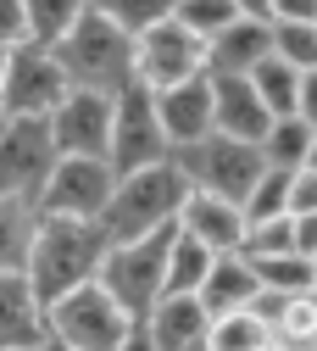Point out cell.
I'll list each match as a JSON object with an SVG mask.
<instances>
[{
    "label": "cell",
    "mask_w": 317,
    "mask_h": 351,
    "mask_svg": "<svg viewBox=\"0 0 317 351\" xmlns=\"http://www.w3.org/2000/svg\"><path fill=\"white\" fill-rule=\"evenodd\" d=\"M273 329L256 318V306H234V313L212 318V346L206 351H267Z\"/></svg>",
    "instance_id": "obj_24"
},
{
    "label": "cell",
    "mask_w": 317,
    "mask_h": 351,
    "mask_svg": "<svg viewBox=\"0 0 317 351\" xmlns=\"http://www.w3.org/2000/svg\"><path fill=\"white\" fill-rule=\"evenodd\" d=\"M45 313H51V346H62V351H128V346H140V318L101 279L45 301Z\"/></svg>",
    "instance_id": "obj_4"
},
{
    "label": "cell",
    "mask_w": 317,
    "mask_h": 351,
    "mask_svg": "<svg viewBox=\"0 0 317 351\" xmlns=\"http://www.w3.org/2000/svg\"><path fill=\"white\" fill-rule=\"evenodd\" d=\"M195 240H206L212 251H240L245 245V206L229 201V195H212V190H190L184 212H178Z\"/></svg>",
    "instance_id": "obj_17"
},
{
    "label": "cell",
    "mask_w": 317,
    "mask_h": 351,
    "mask_svg": "<svg viewBox=\"0 0 317 351\" xmlns=\"http://www.w3.org/2000/svg\"><path fill=\"white\" fill-rule=\"evenodd\" d=\"M56 56L73 78V90H128L134 78H140V62H134V34L117 28L101 6H89L62 39H56Z\"/></svg>",
    "instance_id": "obj_3"
},
{
    "label": "cell",
    "mask_w": 317,
    "mask_h": 351,
    "mask_svg": "<svg viewBox=\"0 0 317 351\" xmlns=\"http://www.w3.org/2000/svg\"><path fill=\"white\" fill-rule=\"evenodd\" d=\"M17 39H28V12L23 0H0V45H17Z\"/></svg>",
    "instance_id": "obj_33"
},
{
    "label": "cell",
    "mask_w": 317,
    "mask_h": 351,
    "mask_svg": "<svg viewBox=\"0 0 317 351\" xmlns=\"http://www.w3.org/2000/svg\"><path fill=\"white\" fill-rule=\"evenodd\" d=\"M156 112H162V128H167L173 151L206 140V134H212V73H195V78H184V84L156 90Z\"/></svg>",
    "instance_id": "obj_16"
},
{
    "label": "cell",
    "mask_w": 317,
    "mask_h": 351,
    "mask_svg": "<svg viewBox=\"0 0 317 351\" xmlns=\"http://www.w3.org/2000/svg\"><path fill=\"white\" fill-rule=\"evenodd\" d=\"M312 295H317V279H312Z\"/></svg>",
    "instance_id": "obj_40"
},
{
    "label": "cell",
    "mask_w": 317,
    "mask_h": 351,
    "mask_svg": "<svg viewBox=\"0 0 317 351\" xmlns=\"http://www.w3.org/2000/svg\"><path fill=\"white\" fill-rule=\"evenodd\" d=\"M295 112L317 128V67H306V73H301V106H295Z\"/></svg>",
    "instance_id": "obj_34"
},
{
    "label": "cell",
    "mask_w": 317,
    "mask_h": 351,
    "mask_svg": "<svg viewBox=\"0 0 317 351\" xmlns=\"http://www.w3.org/2000/svg\"><path fill=\"white\" fill-rule=\"evenodd\" d=\"M267 123H273V106L256 95L251 73H212V128L234 140H262Z\"/></svg>",
    "instance_id": "obj_15"
},
{
    "label": "cell",
    "mask_w": 317,
    "mask_h": 351,
    "mask_svg": "<svg viewBox=\"0 0 317 351\" xmlns=\"http://www.w3.org/2000/svg\"><path fill=\"white\" fill-rule=\"evenodd\" d=\"M134 62H140V84L167 90V84H184V78L206 73V39L190 23L162 17L156 28H145L134 39Z\"/></svg>",
    "instance_id": "obj_11"
},
{
    "label": "cell",
    "mask_w": 317,
    "mask_h": 351,
    "mask_svg": "<svg viewBox=\"0 0 317 351\" xmlns=\"http://www.w3.org/2000/svg\"><path fill=\"white\" fill-rule=\"evenodd\" d=\"M112 190H117V167L112 156H56L51 179L39 190V212L51 217H106L112 206Z\"/></svg>",
    "instance_id": "obj_9"
},
{
    "label": "cell",
    "mask_w": 317,
    "mask_h": 351,
    "mask_svg": "<svg viewBox=\"0 0 317 351\" xmlns=\"http://www.w3.org/2000/svg\"><path fill=\"white\" fill-rule=\"evenodd\" d=\"M112 117L117 95L106 90H67L62 106L51 112V134L62 156H112Z\"/></svg>",
    "instance_id": "obj_12"
},
{
    "label": "cell",
    "mask_w": 317,
    "mask_h": 351,
    "mask_svg": "<svg viewBox=\"0 0 317 351\" xmlns=\"http://www.w3.org/2000/svg\"><path fill=\"white\" fill-rule=\"evenodd\" d=\"M251 262H256V279L273 290H312V279H317V256H301V251H267Z\"/></svg>",
    "instance_id": "obj_26"
},
{
    "label": "cell",
    "mask_w": 317,
    "mask_h": 351,
    "mask_svg": "<svg viewBox=\"0 0 317 351\" xmlns=\"http://www.w3.org/2000/svg\"><path fill=\"white\" fill-rule=\"evenodd\" d=\"M251 84H256V95L273 106V117L301 106V67H295V62H284L279 51H267V56L251 67Z\"/></svg>",
    "instance_id": "obj_22"
},
{
    "label": "cell",
    "mask_w": 317,
    "mask_h": 351,
    "mask_svg": "<svg viewBox=\"0 0 317 351\" xmlns=\"http://www.w3.org/2000/svg\"><path fill=\"white\" fill-rule=\"evenodd\" d=\"M290 179H295L290 167H262V179H256L251 195L240 201V206H245V223H262V217L290 212Z\"/></svg>",
    "instance_id": "obj_27"
},
{
    "label": "cell",
    "mask_w": 317,
    "mask_h": 351,
    "mask_svg": "<svg viewBox=\"0 0 317 351\" xmlns=\"http://www.w3.org/2000/svg\"><path fill=\"white\" fill-rule=\"evenodd\" d=\"M212 262H217V251L178 223L173 251H167V290H201V279L212 274Z\"/></svg>",
    "instance_id": "obj_23"
},
{
    "label": "cell",
    "mask_w": 317,
    "mask_h": 351,
    "mask_svg": "<svg viewBox=\"0 0 317 351\" xmlns=\"http://www.w3.org/2000/svg\"><path fill=\"white\" fill-rule=\"evenodd\" d=\"M290 212H317V167H295V179H290Z\"/></svg>",
    "instance_id": "obj_32"
},
{
    "label": "cell",
    "mask_w": 317,
    "mask_h": 351,
    "mask_svg": "<svg viewBox=\"0 0 317 351\" xmlns=\"http://www.w3.org/2000/svg\"><path fill=\"white\" fill-rule=\"evenodd\" d=\"M6 62H12V45H0V84H6Z\"/></svg>",
    "instance_id": "obj_37"
},
{
    "label": "cell",
    "mask_w": 317,
    "mask_h": 351,
    "mask_svg": "<svg viewBox=\"0 0 317 351\" xmlns=\"http://www.w3.org/2000/svg\"><path fill=\"white\" fill-rule=\"evenodd\" d=\"M95 6V0H23L28 12V39H39V45H56V39Z\"/></svg>",
    "instance_id": "obj_25"
},
{
    "label": "cell",
    "mask_w": 317,
    "mask_h": 351,
    "mask_svg": "<svg viewBox=\"0 0 317 351\" xmlns=\"http://www.w3.org/2000/svg\"><path fill=\"white\" fill-rule=\"evenodd\" d=\"M306 167H317V134H312V151H306Z\"/></svg>",
    "instance_id": "obj_38"
},
{
    "label": "cell",
    "mask_w": 317,
    "mask_h": 351,
    "mask_svg": "<svg viewBox=\"0 0 317 351\" xmlns=\"http://www.w3.org/2000/svg\"><path fill=\"white\" fill-rule=\"evenodd\" d=\"M267 51H273V23L234 17L223 34L206 39V73H251Z\"/></svg>",
    "instance_id": "obj_18"
},
{
    "label": "cell",
    "mask_w": 317,
    "mask_h": 351,
    "mask_svg": "<svg viewBox=\"0 0 317 351\" xmlns=\"http://www.w3.org/2000/svg\"><path fill=\"white\" fill-rule=\"evenodd\" d=\"M67 90H73V78H67L56 45L17 39V45H12V62H6V84H0L6 117H51Z\"/></svg>",
    "instance_id": "obj_7"
},
{
    "label": "cell",
    "mask_w": 317,
    "mask_h": 351,
    "mask_svg": "<svg viewBox=\"0 0 317 351\" xmlns=\"http://www.w3.org/2000/svg\"><path fill=\"white\" fill-rule=\"evenodd\" d=\"M245 256H267V251H295V217L279 212V217H262V223H245Z\"/></svg>",
    "instance_id": "obj_31"
},
{
    "label": "cell",
    "mask_w": 317,
    "mask_h": 351,
    "mask_svg": "<svg viewBox=\"0 0 317 351\" xmlns=\"http://www.w3.org/2000/svg\"><path fill=\"white\" fill-rule=\"evenodd\" d=\"M173 17H178V23H190L201 39H212V34H223V28L240 17V6H234V0H178Z\"/></svg>",
    "instance_id": "obj_30"
},
{
    "label": "cell",
    "mask_w": 317,
    "mask_h": 351,
    "mask_svg": "<svg viewBox=\"0 0 317 351\" xmlns=\"http://www.w3.org/2000/svg\"><path fill=\"white\" fill-rule=\"evenodd\" d=\"M190 173L178 167V156H162L151 167H134V173H117V190H112V206H106V234L112 240H140L151 229H167L178 223V212L190 201Z\"/></svg>",
    "instance_id": "obj_2"
},
{
    "label": "cell",
    "mask_w": 317,
    "mask_h": 351,
    "mask_svg": "<svg viewBox=\"0 0 317 351\" xmlns=\"http://www.w3.org/2000/svg\"><path fill=\"white\" fill-rule=\"evenodd\" d=\"M256 290H262L256 262H251L245 251H217L212 274L201 279V290H195V295L212 306V318H217V313H234V306H251V301H256Z\"/></svg>",
    "instance_id": "obj_19"
},
{
    "label": "cell",
    "mask_w": 317,
    "mask_h": 351,
    "mask_svg": "<svg viewBox=\"0 0 317 351\" xmlns=\"http://www.w3.org/2000/svg\"><path fill=\"white\" fill-rule=\"evenodd\" d=\"M173 156V140L162 128V112H156V90L134 78L128 90H117V117H112V167L117 173H134V167H151Z\"/></svg>",
    "instance_id": "obj_10"
},
{
    "label": "cell",
    "mask_w": 317,
    "mask_h": 351,
    "mask_svg": "<svg viewBox=\"0 0 317 351\" xmlns=\"http://www.w3.org/2000/svg\"><path fill=\"white\" fill-rule=\"evenodd\" d=\"M240 17H256V23H273V0H234Z\"/></svg>",
    "instance_id": "obj_36"
},
{
    "label": "cell",
    "mask_w": 317,
    "mask_h": 351,
    "mask_svg": "<svg viewBox=\"0 0 317 351\" xmlns=\"http://www.w3.org/2000/svg\"><path fill=\"white\" fill-rule=\"evenodd\" d=\"M95 6H101L117 28H128L134 39H140L145 28H156L162 17H173V6H178V0H95Z\"/></svg>",
    "instance_id": "obj_29"
},
{
    "label": "cell",
    "mask_w": 317,
    "mask_h": 351,
    "mask_svg": "<svg viewBox=\"0 0 317 351\" xmlns=\"http://www.w3.org/2000/svg\"><path fill=\"white\" fill-rule=\"evenodd\" d=\"M145 351H206L212 346V306L195 290H162V301L140 318Z\"/></svg>",
    "instance_id": "obj_13"
},
{
    "label": "cell",
    "mask_w": 317,
    "mask_h": 351,
    "mask_svg": "<svg viewBox=\"0 0 317 351\" xmlns=\"http://www.w3.org/2000/svg\"><path fill=\"white\" fill-rule=\"evenodd\" d=\"M273 17H317V0H273Z\"/></svg>",
    "instance_id": "obj_35"
},
{
    "label": "cell",
    "mask_w": 317,
    "mask_h": 351,
    "mask_svg": "<svg viewBox=\"0 0 317 351\" xmlns=\"http://www.w3.org/2000/svg\"><path fill=\"white\" fill-rule=\"evenodd\" d=\"M173 156H178V167L190 173L195 190L229 195V201H245L251 184L262 179V167H267L256 140H234V134H217V128L206 140H195V145H178Z\"/></svg>",
    "instance_id": "obj_6"
},
{
    "label": "cell",
    "mask_w": 317,
    "mask_h": 351,
    "mask_svg": "<svg viewBox=\"0 0 317 351\" xmlns=\"http://www.w3.org/2000/svg\"><path fill=\"white\" fill-rule=\"evenodd\" d=\"M112 251V234L95 217H51L39 212L34 229V251H28V279L45 301H56L89 279H101V262Z\"/></svg>",
    "instance_id": "obj_1"
},
{
    "label": "cell",
    "mask_w": 317,
    "mask_h": 351,
    "mask_svg": "<svg viewBox=\"0 0 317 351\" xmlns=\"http://www.w3.org/2000/svg\"><path fill=\"white\" fill-rule=\"evenodd\" d=\"M173 234H178V223L151 229V234H140V240H112V251H106V262H101V285L128 306L134 318H145L151 306L162 301V290H167Z\"/></svg>",
    "instance_id": "obj_5"
},
{
    "label": "cell",
    "mask_w": 317,
    "mask_h": 351,
    "mask_svg": "<svg viewBox=\"0 0 317 351\" xmlns=\"http://www.w3.org/2000/svg\"><path fill=\"white\" fill-rule=\"evenodd\" d=\"M56 134H51V117H6L0 123V190L23 195L39 206V190L56 167Z\"/></svg>",
    "instance_id": "obj_8"
},
{
    "label": "cell",
    "mask_w": 317,
    "mask_h": 351,
    "mask_svg": "<svg viewBox=\"0 0 317 351\" xmlns=\"http://www.w3.org/2000/svg\"><path fill=\"white\" fill-rule=\"evenodd\" d=\"M0 123H6V101H0Z\"/></svg>",
    "instance_id": "obj_39"
},
{
    "label": "cell",
    "mask_w": 317,
    "mask_h": 351,
    "mask_svg": "<svg viewBox=\"0 0 317 351\" xmlns=\"http://www.w3.org/2000/svg\"><path fill=\"white\" fill-rule=\"evenodd\" d=\"M273 51L301 73L317 67V17H273Z\"/></svg>",
    "instance_id": "obj_28"
},
{
    "label": "cell",
    "mask_w": 317,
    "mask_h": 351,
    "mask_svg": "<svg viewBox=\"0 0 317 351\" xmlns=\"http://www.w3.org/2000/svg\"><path fill=\"white\" fill-rule=\"evenodd\" d=\"M312 134H317V128L301 117V112H279L273 123H267V134L256 140L262 145V162L267 167H306V151H312Z\"/></svg>",
    "instance_id": "obj_21"
},
{
    "label": "cell",
    "mask_w": 317,
    "mask_h": 351,
    "mask_svg": "<svg viewBox=\"0 0 317 351\" xmlns=\"http://www.w3.org/2000/svg\"><path fill=\"white\" fill-rule=\"evenodd\" d=\"M34 229H39V206L0 190V268H28Z\"/></svg>",
    "instance_id": "obj_20"
},
{
    "label": "cell",
    "mask_w": 317,
    "mask_h": 351,
    "mask_svg": "<svg viewBox=\"0 0 317 351\" xmlns=\"http://www.w3.org/2000/svg\"><path fill=\"white\" fill-rule=\"evenodd\" d=\"M51 346V313L34 290L28 268H0V351H39Z\"/></svg>",
    "instance_id": "obj_14"
}]
</instances>
